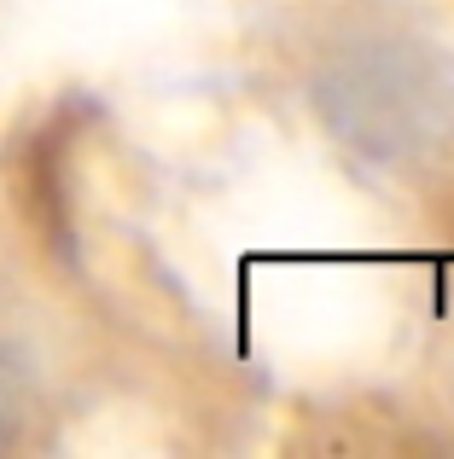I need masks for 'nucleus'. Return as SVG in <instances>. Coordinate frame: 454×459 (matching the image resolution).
I'll return each mask as SVG.
<instances>
[]
</instances>
